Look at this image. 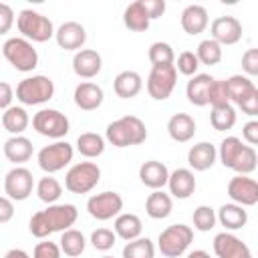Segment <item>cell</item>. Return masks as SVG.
<instances>
[{
  "label": "cell",
  "instance_id": "obj_1",
  "mask_svg": "<svg viewBox=\"0 0 258 258\" xmlns=\"http://www.w3.org/2000/svg\"><path fill=\"white\" fill-rule=\"evenodd\" d=\"M79 218V210L73 204H50L44 210L32 214L28 222V230L34 238H48L54 232L69 230Z\"/></svg>",
  "mask_w": 258,
  "mask_h": 258
},
{
  "label": "cell",
  "instance_id": "obj_2",
  "mask_svg": "<svg viewBox=\"0 0 258 258\" xmlns=\"http://www.w3.org/2000/svg\"><path fill=\"white\" fill-rule=\"evenodd\" d=\"M145 139H147V127L135 115H125V117L109 123L107 131H105V141H109L113 147L141 145Z\"/></svg>",
  "mask_w": 258,
  "mask_h": 258
},
{
  "label": "cell",
  "instance_id": "obj_3",
  "mask_svg": "<svg viewBox=\"0 0 258 258\" xmlns=\"http://www.w3.org/2000/svg\"><path fill=\"white\" fill-rule=\"evenodd\" d=\"M16 26L22 38H26L28 42H46L54 36L52 20L32 8L20 10V14L16 16Z\"/></svg>",
  "mask_w": 258,
  "mask_h": 258
},
{
  "label": "cell",
  "instance_id": "obj_4",
  "mask_svg": "<svg viewBox=\"0 0 258 258\" xmlns=\"http://www.w3.org/2000/svg\"><path fill=\"white\" fill-rule=\"evenodd\" d=\"M54 97V83L46 75H32L16 85V99L22 105H42Z\"/></svg>",
  "mask_w": 258,
  "mask_h": 258
},
{
  "label": "cell",
  "instance_id": "obj_5",
  "mask_svg": "<svg viewBox=\"0 0 258 258\" xmlns=\"http://www.w3.org/2000/svg\"><path fill=\"white\" fill-rule=\"evenodd\" d=\"M191 242H194V230H191V226L173 224V226H167L165 230L159 232L157 250L165 258H179L181 254H185V250L189 248Z\"/></svg>",
  "mask_w": 258,
  "mask_h": 258
},
{
  "label": "cell",
  "instance_id": "obj_6",
  "mask_svg": "<svg viewBox=\"0 0 258 258\" xmlns=\"http://www.w3.org/2000/svg\"><path fill=\"white\" fill-rule=\"evenodd\" d=\"M2 54L4 58L20 73H30L38 67V52L22 36H12L2 44Z\"/></svg>",
  "mask_w": 258,
  "mask_h": 258
},
{
  "label": "cell",
  "instance_id": "obj_7",
  "mask_svg": "<svg viewBox=\"0 0 258 258\" xmlns=\"http://www.w3.org/2000/svg\"><path fill=\"white\" fill-rule=\"evenodd\" d=\"M101 179V167L95 161L75 163L64 175V187L71 194H89Z\"/></svg>",
  "mask_w": 258,
  "mask_h": 258
},
{
  "label": "cell",
  "instance_id": "obj_8",
  "mask_svg": "<svg viewBox=\"0 0 258 258\" xmlns=\"http://www.w3.org/2000/svg\"><path fill=\"white\" fill-rule=\"evenodd\" d=\"M32 129L38 135L60 141L71 131V123H69L67 115L60 113L58 109H40L32 117Z\"/></svg>",
  "mask_w": 258,
  "mask_h": 258
},
{
  "label": "cell",
  "instance_id": "obj_9",
  "mask_svg": "<svg viewBox=\"0 0 258 258\" xmlns=\"http://www.w3.org/2000/svg\"><path fill=\"white\" fill-rule=\"evenodd\" d=\"M73 155H75V149L71 143L67 141H54L50 145H44L38 155H36V161H38V167L44 171V173H56L60 169H64L71 161H73Z\"/></svg>",
  "mask_w": 258,
  "mask_h": 258
},
{
  "label": "cell",
  "instance_id": "obj_10",
  "mask_svg": "<svg viewBox=\"0 0 258 258\" xmlns=\"http://www.w3.org/2000/svg\"><path fill=\"white\" fill-rule=\"evenodd\" d=\"M177 83V71L173 64H163V67H151L147 75V93L155 101H165L173 93Z\"/></svg>",
  "mask_w": 258,
  "mask_h": 258
},
{
  "label": "cell",
  "instance_id": "obj_11",
  "mask_svg": "<svg viewBox=\"0 0 258 258\" xmlns=\"http://www.w3.org/2000/svg\"><path fill=\"white\" fill-rule=\"evenodd\" d=\"M123 210V198L117 191H101L87 200V212L99 222L113 220Z\"/></svg>",
  "mask_w": 258,
  "mask_h": 258
},
{
  "label": "cell",
  "instance_id": "obj_12",
  "mask_svg": "<svg viewBox=\"0 0 258 258\" xmlns=\"http://www.w3.org/2000/svg\"><path fill=\"white\" fill-rule=\"evenodd\" d=\"M34 187V175L30 169L16 165L4 175V194L12 202H24Z\"/></svg>",
  "mask_w": 258,
  "mask_h": 258
},
{
  "label": "cell",
  "instance_id": "obj_13",
  "mask_svg": "<svg viewBox=\"0 0 258 258\" xmlns=\"http://www.w3.org/2000/svg\"><path fill=\"white\" fill-rule=\"evenodd\" d=\"M228 198L232 204L242 208H250L258 204V183L248 175H234L228 181Z\"/></svg>",
  "mask_w": 258,
  "mask_h": 258
},
{
  "label": "cell",
  "instance_id": "obj_14",
  "mask_svg": "<svg viewBox=\"0 0 258 258\" xmlns=\"http://www.w3.org/2000/svg\"><path fill=\"white\" fill-rule=\"evenodd\" d=\"M210 32V38L216 40L220 46H232L242 38V22L236 16H218L212 20Z\"/></svg>",
  "mask_w": 258,
  "mask_h": 258
},
{
  "label": "cell",
  "instance_id": "obj_15",
  "mask_svg": "<svg viewBox=\"0 0 258 258\" xmlns=\"http://www.w3.org/2000/svg\"><path fill=\"white\" fill-rule=\"evenodd\" d=\"M54 40L64 50H81L87 42V30L81 22L69 20L54 30Z\"/></svg>",
  "mask_w": 258,
  "mask_h": 258
},
{
  "label": "cell",
  "instance_id": "obj_16",
  "mask_svg": "<svg viewBox=\"0 0 258 258\" xmlns=\"http://www.w3.org/2000/svg\"><path fill=\"white\" fill-rule=\"evenodd\" d=\"M167 187H169V196H171V198L187 200V198L196 191L198 181H196V175H194L191 169H187V167H177V169L169 171Z\"/></svg>",
  "mask_w": 258,
  "mask_h": 258
},
{
  "label": "cell",
  "instance_id": "obj_17",
  "mask_svg": "<svg viewBox=\"0 0 258 258\" xmlns=\"http://www.w3.org/2000/svg\"><path fill=\"white\" fill-rule=\"evenodd\" d=\"M103 69V58L97 50L93 48H81L73 56V71L81 79H93L101 73Z\"/></svg>",
  "mask_w": 258,
  "mask_h": 258
},
{
  "label": "cell",
  "instance_id": "obj_18",
  "mask_svg": "<svg viewBox=\"0 0 258 258\" xmlns=\"http://www.w3.org/2000/svg\"><path fill=\"white\" fill-rule=\"evenodd\" d=\"M73 99H75V105L81 111H95V109H99L103 105L105 93H103V89L97 83L85 81V83H79L75 87Z\"/></svg>",
  "mask_w": 258,
  "mask_h": 258
},
{
  "label": "cell",
  "instance_id": "obj_19",
  "mask_svg": "<svg viewBox=\"0 0 258 258\" xmlns=\"http://www.w3.org/2000/svg\"><path fill=\"white\" fill-rule=\"evenodd\" d=\"M167 177H169L167 165L157 161V159L143 161L139 167V179L149 189H163L167 185Z\"/></svg>",
  "mask_w": 258,
  "mask_h": 258
},
{
  "label": "cell",
  "instance_id": "obj_20",
  "mask_svg": "<svg viewBox=\"0 0 258 258\" xmlns=\"http://www.w3.org/2000/svg\"><path fill=\"white\" fill-rule=\"evenodd\" d=\"M216 159H218V151H216V145H212L210 141H200L191 145L187 151V163L194 171L210 169L216 163Z\"/></svg>",
  "mask_w": 258,
  "mask_h": 258
},
{
  "label": "cell",
  "instance_id": "obj_21",
  "mask_svg": "<svg viewBox=\"0 0 258 258\" xmlns=\"http://www.w3.org/2000/svg\"><path fill=\"white\" fill-rule=\"evenodd\" d=\"M208 22H210L208 10H206L202 4H189V6H185L183 12H181V16H179L181 28H183L187 34H191V36L204 32V30L208 28Z\"/></svg>",
  "mask_w": 258,
  "mask_h": 258
},
{
  "label": "cell",
  "instance_id": "obj_22",
  "mask_svg": "<svg viewBox=\"0 0 258 258\" xmlns=\"http://www.w3.org/2000/svg\"><path fill=\"white\" fill-rule=\"evenodd\" d=\"M167 133L177 143H187L196 135V121L187 113H175L167 121Z\"/></svg>",
  "mask_w": 258,
  "mask_h": 258
},
{
  "label": "cell",
  "instance_id": "obj_23",
  "mask_svg": "<svg viewBox=\"0 0 258 258\" xmlns=\"http://www.w3.org/2000/svg\"><path fill=\"white\" fill-rule=\"evenodd\" d=\"M4 157L14 165L26 163L32 157V141L24 135H10L4 143Z\"/></svg>",
  "mask_w": 258,
  "mask_h": 258
},
{
  "label": "cell",
  "instance_id": "obj_24",
  "mask_svg": "<svg viewBox=\"0 0 258 258\" xmlns=\"http://www.w3.org/2000/svg\"><path fill=\"white\" fill-rule=\"evenodd\" d=\"M143 89V79L137 71H121L113 79V91L121 99H133L141 93Z\"/></svg>",
  "mask_w": 258,
  "mask_h": 258
},
{
  "label": "cell",
  "instance_id": "obj_25",
  "mask_svg": "<svg viewBox=\"0 0 258 258\" xmlns=\"http://www.w3.org/2000/svg\"><path fill=\"white\" fill-rule=\"evenodd\" d=\"M214 77L206 75V73H198L194 77H189L187 85H185V97L191 105L196 107H206L208 105V93H210V85H212Z\"/></svg>",
  "mask_w": 258,
  "mask_h": 258
},
{
  "label": "cell",
  "instance_id": "obj_26",
  "mask_svg": "<svg viewBox=\"0 0 258 258\" xmlns=\"http://www.w3.org/2000/svg\"><path fill=\"white\" fill-rule=\"evenodd\" d=\"M216 220L226 228L224 232H236V230H240V228L246 226V222H248V212H246L242 206L230 202V204L220 206V210H218V214H216Z\"/></svg>",
  "mask_w": 258,
  "mask_h": 258
},
{
  "label": "cell",
  "instance_id": "obj_27",
  "mask_svg": "<svg viewBox=\"0 0 258 258\" xmlns=\"http://www.w3.org/2000/svg\"><path fill=\"white\" fill-rule=\"evenodd\" d=\"M173 210V200L163 189H153L145 200V214L153 220H165Z\"/></svg>",
  "mask_w": 258,
  "mask_h": 258
},
{
  "label": "cell",
  "instance_id": "obj_28",
  "mask_svg": "<svg viewBox=\"0 0 258 258\" xmlns=\"http://www.w3.org/2000/svg\"><path fill=\"white\" fill-rule=\"evenodd\" d=\"M113 232H115L117 238H121L125 242H131V240L139 238L141 232H143L141 218L135 216V214H119L113 222Z\"/></svg>",
  "mask_w": 258,
  "mask_h": 258
},
{
  "label": "cell",
  "instance_id": "obj_29",
  "mask_svg": "<svg viewBox=\"0 0 258 258\" xmlns=\"http://www.w3.org/2000/svg\"><path fill=\"white\" fill-rule=\"evenodd\" d=\"M30 123V117L26 113L24 107H18V105H12L8 107L4 113H2V127L10 133V135H22L26 131Z\"/></svg>",
  "mask_w": 258,
  "mask_h": 258
},
{
  "label": "cell",
  "instance_id": "obj_30",
  "mask_svg": "<svg viewBox=\"0 0 258 258\" xmlns=\"http://www.w3.org/2000/svg\"><path fill=\"white\" fill-rule=\"evenodd\" d=\"M246 248V244L232 232H220L214 236V252L218 258H234Z\"/></svg>",
  "mask_w": 258,
  "mask_h": 258
},
{
  "label": "cell",
  "instance_id": "obj_31",
  "mask_svg": "<svg viewBox=\"0 0 258 258\" xmlns=\"http://www.w3.org/2000/svg\"><path fill=\"white\" fill-rule=\"evenodd\" d=\"M123 24H125L129 30H133V32H145V30L149 28L151 20H149V16H147V12H145L141 0L131 2V4L125 8V12H123Z\"/></svg>",
  "mask_w": 258,
  "mask_h": 258
},
{
  "label": "cell",
  "instance_id": "obj_32",
  "mask_svg": "<svg viewBox=\"0 0 258 258\" xmlns=\"http://www.w3.org/2000/svg\"><path fill=\"white\" fill-rule=\"evenodd\" d=\"M77 151L87 159H95V157L103 155V151H105V137L99 133H93V131L81 133L77 137Z\"/></svg>",
  "mask_w": 258,
  "mask_h": 258
},
{
  "label": "cell",
  "instance_id": "obj_33",
  "mask_svg": "<svg viewBox=\"0 0 258 258\" xmlns=\"http://www.w3.org/2000/svg\"><path fill=\"white\" fill-rule=\"evenodd\" d=\"M58 248L64 256H71V258H77L85 252L87 248V240L83 236L81 230H75V228H69L60 234V240H58Z\"/></svg>",
  "mask_w": 258,
  "mask_h": 258
},
{
  "label": "cell",
  "instance_id": "obj_34",
  "mask_svg": "<svg viewBox=\"0 0 258 258\" xmlns=\"http://www.w3.org/2000/svg\"><path fill=\"white\" fill-rule=\"evenodd\" d=\"M242 149H244L242 139L236 137V135H230V137L222 139L220 149H216V151H218V159H220V163H222L224 167L232 169L234 163H236V159H238V155L242 153Z\"/></svg>",
  "mask_w": 258,
  "mask_h": 258
},
{
  "label": "cell",
  "instance_id": "obj_35",
  "mask_svg": "<svg viewBox=\"0 0 258 258\" xmlns=\"http://www.w3.org/2000/svg\"><path fill=\"white\" fill-rule=\"evenodd\" d=\"M210 123L216 131H230L236 125V109L230 103L220 105V107H212Z\"/></svg>",
  "mask_w": 258,
  "mask_h": 258
},
{
  "label": "cell",
  "instance_id": "obj_36",
  "mask_svg": "<svg viewBox=\"0 0 258 258\" xmlns=\"http://www.w3.org/2000/svg\"><path fill=\"white\" fill-rule=\"evenodd\" d=\"M226 89H228V99L232 103H238L242 97L252 93L256 89V85L246 75H232L230 79H226Z\"/></svg>",
  "mask_w": 258,
  "mask_h": 258
},
{
  "label": "cell",
  "instance_id": "obj_37",
  "mask_svg": "<svg viewBox=\"0 0 258 258\" xmlns=\"http://www.w3.org/2000/svg\"><path fill=\"white\" fill-rule=\"evenodd\" d=\"M34 189H36L38 200L44 202V204H48V206H50V204H56L58 198L62 196V185L58 183V179H54V177H50V175L40 177L38 183L34 185Z\"/></svg>",
  "mask_w": 258,
  "mask_h": 258
},
{
  "label": "cell",
  "instance_id": "obj_38",
  "mask_svg": "<svg viewBox=\"0 0 258 258\" xmlns=\"http://www.w3.org/2000/svg\"><path fill=\"white\" fill-rule=\"evenodd\" d=\"M196 56H198L200 64L214 67V64H218V62L222 60L224 50H222V46H220L216 40H212V38H204V40L198 44V48H196Z\"/></svg>",
  "mask_w": 258,
  "mask_h": 258
},
{
  "label": "cell",
  "instance_id": "obj_39",
  "mask_svg": "<svg viewBox=\"0 0 258 258\" xmlns=\"http://www.w3.org/2000/svg\"><path fill=\"white\" fill-rule=\"evenodd\" d=\"M123 258H155V244L147 236H139L123 246Z\"/></svg>",
  "mask_w": 258,
  "mask_h": 258
},
{
  "label": "cell",
  "instance_id": "obj_40",
  "mask_svg": "<svg viewBox=\"0 0 258 258\" xmlns=\"http://www.w3.org/2000/svg\"><path fill=\"white\" fill-rule=\"evenodd\" d=\"M147 56L151 60V67H163V64H173L175 60V52L171 48L169 42H163V40H157L149 46L147 50Z\"/></svg>",
  "mask_w": 258,
  "mask_h": 258
},
{
  "label": "cell",
  "instance_id": "obj_41",
  "mask_svg": "<svg viewBox=\"0 0 258 258\" xmlns=\"http://www.w3.org/2000/svg\"><path fill=\"white\" fill-rule=\"evenodd\" d=\"M191 220H194V228L198 232H210L218 222L216 220V210L212 206H198L194 210Z\"/></svg>",
  "mask_w": 258,
  "mask_h": 258
},
{
  "label": "cell",
  "instance_id": "obj_42",
  "mask_svg": "<svg viewBox=\"0 0 258 258\" xmlns=\"http://www.w3.org/2000/svg\"><path fill=\"white\" fill-rule=\"evenodd\" d=\"M256 161H258L256 149H254L252 145H244V149H242V153L238 155V159H236V163H234L232 169H234L238 175H248V173H252V171L256 169Z\"/></svg>",
  "mask_w": 258,
  "mask_h": 258
},
{
  "label": "cell",
  "instance_id": "obj_43",
  "mask_svg": "<svg viewBox=\"0 0 258 258\" xmlns=\"http://www.w3.org/2000/svg\"><path fill=\"white\" fill-rule=\"evenodd\" d=\"M173 67H175L177 73H181V75H185V77H194V75H198L200 60H198L196 52L183 50V52H179L177 58L173 60Z\"/></svg>",
  "mask_w": 258,
  "mask_h": 258
},
{
  "label": "cell",
  "instance_id": "obj_44",
  "mask_svg": "<svg viewBox=\"0 0 258 258\" xmlns=\"http://www.w3.org/2000/svg\"><path fill=\"white\" fill-rule=\"evenodd\" d=\"M115 242H117V236H115V232L109 230V228H97V230L91 234V246H93L95 250H99V252L111 250V248L115 246Z\"/></svg>",
  "mask_w": 258,
  "mask_h": 258
},
{
  "label": "cell",
  "instance_id": "obj_45",
  "mask_svg": "<svg viewBox=\"0 0 258 258\" xmlns=\"http://www.w3.org/2000/svg\"><path fill=\"white\" fill-rule=\"evenodd\" d=\"M228 89H226V79L224 81H212L210 85V93H208V105L212 107H220V105H228Z\"/></svg>",
  "mask_w": 258,
  "mask_h": 258
},
{
  "label": "cell",
  "instance_id": "obj_46",
  "mask_svg": "<svg viewBox=\"0 0 258 258\" xmlns=\"http://www.w3.org/2000/svg\"><path fill=\"white\" fill-rule=\"evenodd\" d=\"M32 258H62V252L56 242H38L32 250Z\"/></svg>",
  "mask_w": 258,
  "mask_h": 258
},
{
  "label": "cell",
  "instance_id": "obj_47",
  "mask_svg": "<svg viewBox=\"0 0 258 258\" xmlns=\"http://www.w3.org/2000/svg\"><path fill=\"white\" fill-rule=\"evenodd\" d=\"M242 71L248 79L258 75V48H248L242 54Z\"/></svg>",
  "mask_w": 258,
  "mask_h": 258
},
{
  "label": "cell",
  "instance_id": "obj_48",
  "mask_svg": "<svg viewBox=\"0 0 258 258\" xmlns=\"http://www.w3.org/2000/svg\"><path fill=\"white\" fill-rule=\"evenodd\" d=\"M244 115L248 117H256L258 115V89H254L252 93H248L246 97H242L238 103H236Z\"/></svg>",
  "mask_w": 258,
  "mask_h": 258
},
{
  "label": "cell",
  "instance_id": "obj_49",
  "mask_svg": "<svg viewBox=\"0 0 258 258\" xmlns=\"http://www.w3.org/2000/svg\"><path fill=\"white\" fill-rule=\"evenodd\" d=\"M14 24V10L12 6L0 2V34H6Z\"/></svg>",
  "mask_w": 258,
  "mask_h": 258
},
{
  "label": "cell",
  "instance_id": "obj_50",
  "mask_svg": "<svg viewBox=\"0 0 258 258\" xmlns=\"http://www.w3.org/2000/svg\"><path fill=\"white\" fill-rule=\"evenodd\" d=\"M141 4H143V8H145L149 20L159 18V16L165 12V0H141Z\"/></svg>",
  "mask_w": 258,
  "mask_h": 258
},
{
  "label": "cell",
  "instance_id": "obj_51",
  "mask_svg": "<svg viewBox=\"0 0 258 258\" xmlns=\"http://www.w3.org/2000/svg\"><path fill=\"white\" fill-rule=\"evenodd\" d=\"M242 139H244L248 145H252V147L258 143V121H256V119L248 121V123L242 127Z\"/></svg>",
  "mask_w": 258,
  "mask_h": 258
},
{
  "label": "cell",
  "instance_id": "obj_52",
  "mask_svg": "<svg viewBox=\"0 0 258 258\" xmlns=\"http://www.w3.org/2000/svg\"><path fill=\"white\" fill-rule=\"evenodd\" d=\"M12 99H14V89L6 81H0V111L12 107Z\"/></svg>",
  "mask_w": 258,
  "mask_h": 258
},
{
  "label": "cell",
  "instance_id": "obj_53",
  "mask_svg": "<svg viewBox=\"0 0 258 258\" xmlns=\"http://www.w3.org/2000/svg\"><path fill=\"white\" fill-rule=\"evenodd\" d=\"M14 218V202L6 196H0V224H6Z\"/></svg>",
  "mask_w": 258,
  "mask_h": 258
},
{
  "label": "cell",
  "instance_id": "obj_54",
  "mask_svg": "<svg viewBox=\"0 0 258 258\" xmlns=\"http://www.w3.org/2000/svg\"><path fill=\"white\" fill-rule=\"evenodd\" d=\"M4 258H32L26 250H22V248H10L6 254H4Z\"/></svg>",
  "mask_w": 258,
  "mask_h": 258
},
{
  "label": "cell",
  "instance_id": "obj_55",
  "mask_svg": "<svg viewBox=\"0 0 258 258\" xmlns=\"http://www.w3.org/2000/svg\"><path fill=\"white\" fill-rule=\"evenodd\" d=\"M185 258H212V256H210V252H206V250H191Z\"/></svg>",
  "mask_w": 258,
  "mask_h": 258
},
{
  "label": "cell",
  "instance_id": "obj_56",
  "mask_svg": "<svg viewBox=\"0 0 258 258\" xmlns=\"http://www.w3.org/2000/svg\"><path fill=\"white\" fill-rule=\"evenodd\" d=\"M234 258H254V256H252V252H250V248L246 246V248H244V250H242L240 254H236Z\"/></svg>",
  "mask_w": 258,
  "mask_h": 258
},
{
  "label": "cell",
  "instance_id": "obj_57",
  "mask_svg": "<svg viewBox=\"0 0 258 258\" xmlns=\"http://www.w3.org/2000/svg\"><path fill=\"white\" fill-rule=\"evenodd\" d=\"M101 258H113V256H109V254H105V256H101Z\"/></svg>",
  "mask_w": 258,
  "mask_h": 258
}]
</instances>
